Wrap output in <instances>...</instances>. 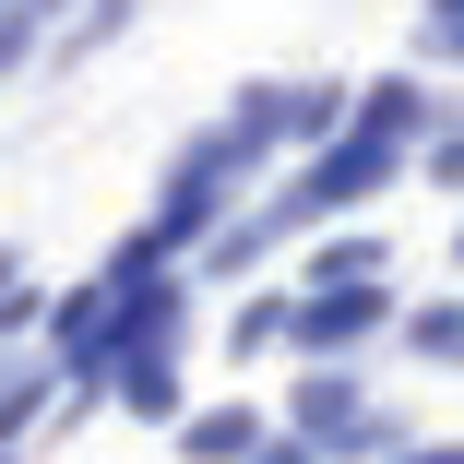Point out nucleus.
<instances>
[{
	"instance_id": "obj_9",
	"label": "nucleus",
	"mask_w": 464,
	"mask_h": 464,
	"mask_svg": "<svg viewBox=\"0 0 464 464\" xmlns=\"http://www.w3.org/2000/svg\"><path fill=\"white\" fill-rule=\"evenodd\" d=\"M345 417H357V382L310 369V382H298V429H345Z\"/></svg>"
},
{
	"instance_id": "obj_1",
	"label": "nucleus",
	"mask_w": 464,
	"mask_h": 464,
	"mask_svg": "<svg viewBox=\"0 0 464 464\" xmlns=\"http://www.w3.org/2000/svg\"><path fill=\"white\" fill-rule=\"evenodd\" d=\"M250 143L215 120V131H191V143H179V167H167V191H155V250H179V238H203L215 227V203H238L250 191Z\"/></svg>"
},
{
	"instance_id": "obj_11",
	"label": "nucleus",
	"mask_w": 464,
	"mask_h": 464,
	"mask_svg": "<svg viewBox=\"0 0 464 464\" xmlns=\"http://www.w3.org/2000/svg\"><path fill=\"white\" fill-rule=\"evenodd\" d=\"M286 322H298L286 298H250V310H238V357H262V345H274V334H286Z\"/></svg>"
},
{
	"instance_id": "obj_7",
	"label": "nucleus",
	"mask_w": 464,
	"mask_h": 464,
	"mask_svg": "<svg viewBox=\"0 0 464 464\" xmlns=\"http://www.w3.org/2000/svg\"><path fill=\"white\" fill-rule=\"evenodd\" d=\"M298 286H382V238H322Z\"/></svg>"
},
{
	"instance_id": "obj_8",
	"label": "nucleus",
	"mask_w": 464,
	"mask_h": 464,
	"mask_svg": "<svg viewBox=\"0 0 464 464\" xmlns=\"http://www.w3.org/2000/svg\"><path fill=\"white\" fill-rule=\"evenodd\" d=\"M405 345H417V357H440V369H464V298H429V310L405 322Z\"/></svg>"
},
{
	"instance_id": "obj_12",
	"label": "nucleus",
	"mask_w": 464,
	"mask_h": 464,
	"mask_svg": "<svg viewBox=\"0 0 464 464\" xmlns=\"http://www.w3.org/2000/svg\"><path fill=\"white\" fill-rule=\"evenodd\" d=\"M417 48H429V60H464V13H429V24H417Z\"/></svg>"
},
{
	"instance_id": "obj_15",
	"label": "nucleus",
	"mask_w": 464,
	"mask_h": 464,
	"mask_svg": "<svg viewBox=\"0 0 464 464\" xmlns=\"http://www.w3.org/2000/svg\"><path fill=\"white\" fill-rule=\"evenodd\" d=\"M452 250H464V238H452Z\"/></svg>"
},
{
	"instance_id": "obj_6",
	"label": "nucleus",
	"mask_w": 464,
	"mask_h": 464,
	"mask_svg": "<svg viewBox=\"0 0 464 464\" xmlns=\"http://www.w3.org/2000/svg\"><path fill=\"white\" fill-rule=\"evenodd\" d=\"M357 131H382V143H417L429 131V83H369V108H345Z\"/></svg>"
},
{
	"instance_id": "obj_2",
	"label": "nucleus",
	"mask_w": 464,
	"mask_h": 464,
	"mask_svg": "<svg viewBox=\"0 0 464 464\" xmlns=\"http://www.w3.org/2000/svg\"><path fill=\"white\" fill-rule=\"evenodd\" d=\"M286 334H298V345H310V357H322V345H334V357H345V345H357V334H382V286H310V298H298V322H286Z\"/></svg>"
},
{
	"instance_id": "obj_13",
	"label": "nucleus",
	"mask_w": 464,
	"mask_h": 464,
	"mask_svg": "<svg viewBox=\"0 0 464 464\" xmlns=\"http://www.w3.org/2000/svg\"><path fill=\"white\" fill-rule=\"evenodd\" d=\"M250 464H322V452H310V440H262Z\"/></svg>"
},
{
	"instance_id": "obj_4",
	"label": "nucleus",
	"mask_w": 464,
	"mask_h": 464,
	"mask_svg": "<svg viewBox=\"0 0 464 464\" xmlns=\"http://www.w3.org/2000/svg\"><path fill=\"white\" fill-rule=\"evenodd\" d=\"M108 393H120L131 417H155V429L191 417V405H179V357H120V369H108Z\"/></svg>"
},
{
	"instance_id": "obj_14",
	"label": "nucleus",
	"mask_w": 464,
	"mask_h": 464,
	"mask_svg": "<svg viewBox=\"0 0 464 464\" xmlns=\"http://www.w3.org/2000/svg\"><path fill=\"white\" fill-rule=\"evenodd\" d=\"M0 464H13V440H0Z\"/></svg>"
},
{
	"instance_id": "obj_3",
	"label": "nucleus",
	"mask_w": 464,
	"mask_h": 464,
	"mask_svg": "<svg viewBox=\"0 0 464 464\" xmlns=\"http://www.w3.org/2000/svg\"><path fill=\"white\" fill-rule=\"evenodd\" d=\"M179 452H191V464H250L262 452V417L250 405H203V417H179Z\"/></svg>"
},
{
	"instance_id": "obj_5",
	"label": "nucleus",
	"mask_w": 464,
	"mask_h": 464,
	"mask_svg": "<svg viewBox=\"0 0 464 464\" xmlns=\"http://www.w3.org/2000/svg\"><path fill=\"white\" fill-rule=\"evenodd\" d=\"M60 369H83V382H96V369H108V286H83V298H60Z\"/></svg>"
},
{
	"instance_id": "obj_10",
	"label": "nucleus",
	"mask_w": 464,
	"mask_h": 464,
	"mask_svg": "<svg viewBox=\"0 0 464 464\" xmlns=\"http://www.w3.org/2000/svg\"><path fill=\"white\" fill-rule=\"evenodd\" d=\"M36 24H48V0H0V72L36 48Z\"/></svg>"
}]
</instances>
